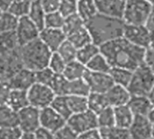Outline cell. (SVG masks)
Listing matches in <instances>:
<instances>
[{"instance_id": "1", "label": "cell", "mask_w": 154, "mask_h": 139, "mask_svg": "<svg viewBox=\"0 0 154 139\" xmlns=\"http://www.w3.org/2000/svg\"><path fill=\"white\" fill-rule=\"evenodd\" d=\"M100 52L106 57L111 67L134 71L145 63L146 50L139 47L125 37H120L99 46Z\"/></svg>"}, {"instance_id": "2", "label": "cell", "mask_w": 154, "mask_h": 139, "mask_svg": "<svg viewBox=\"0 0 154 139\" xmlns=\"http://www.w3.org/2000/svg\"><path fill=\"white\" fill-rule=\"evenodd\" d=\"M125 22L123 19L97 14L86 23L92 43L100 46L115 39L123 37Z\"/></svg>"}, {"instance_id": "3", "label": "cell", "mask_w": 154, "mask_h": 139, "mask_svg": "<svg viewBox=\"0 0 154 139\" xmlns=\"http://www.w3.org/2000/svg\"><path fill=\"white\" fill-rule=\"evenodd\" d=\"M19 53L23 67L36 71L48 67L52 52L38 38L20 46Z\"/></svg>"}, {"instance_id": "4", "label": "cell", "mask_w": 154, "mask_h": 139, "mask_svg": "<svg viewBox=\"0 0 154 139\" xmlns=\"http://www.w3.org/2000/svg\"><path fill=\"white\" fill-rule=\"evenodd\" d=\"M154 85V71L146 63L133 71L127 90L131 96H147Z\"/></svg>"}, {"instance_id": "5", "label": "cell", "mask_w": 154, "mask_h": 139, "mask_svg": "<svg viewBox=\"0 0 154 139\" xmlns=\"http://www.w3.org/2000/svg\"><path fill=\"white\" fill-rule=\"evenodd\" d=\"M152 9V5L147 0H126L123 20L127 24H146Z\"/></svg>"}, {"instance_id": "6", "label": "cell", "mask_w": 154, "mask_h": 139, "mask_svg": "<svg viewBox=\"0 0 154 139\" xmlns=\"http://www.w3.org/2000/svg\"><path fill=\"white\" fill-rule=\"evenodd\" d=\"M19 48L10 51L0 50V81H8L15 72L23 68Z\"/></svg>"}, {"instance_id": "7", "label": "cell", "mask_w": 154, "mask_h": 139, "mask_svg": "<svg viewBox=\"0 0 154 139\" xmlns=\"http://www.w3.org/2000/svg\"><path fill=\"white\" fill-rule=\"evenodd\" d=\"M29 106L42 109L50 107L55 98V93L51 87L35 82L27 90Z\"/></svg>"}, {"instance_id": "8", "label": "cell", "mask_w": 154, "mask_h": 139, "mask_svg": "<svg viewBox=\"0 0 154 139\" xmlns=\"http://www.w3.org/2000/svg\"><path fill=\"white\" fill-rule=\"evenodd\" d=\"M67 126L78 136L93 129H97V114L89 109L81 113L72 114L67 119Z\"/></svg>"}, {"instance_id": "9", "label": "cell", "mask_w": 154, "mask_h": 139, "mask_svg": "<svg viewBox=\"0 0 154 139\" xmlns=\"http://www.w3.org/2000/svg\"><path fill=\"white\" fill-rule=\"evenodd\" d=\"M123 37L145 50L152 44L154 39V35L146 24L137 25L125 24Z\"/></svg>"}, {"instance_id": "10", "label": "cell", "mask_w": 154, "mask_h": 139, "mask_svg": "<svg viewBox=\"0 0 154 139\" xmlns=\"http://www.w3.org/2000/svg\"><path fill=\"white\" fill-rule=\"evenodd\" d=\"M18 127L23 134H32L40 125V109L32 106L18 111Z\"/></svg>"}, {"instance_id": "11", "label": "cell", "mask_w": 154, "mask_h": 139, "mask_svg": "<svg viewBox=\"0 0 154 139\" xmlns=\"http://www.w3.org/2000/svg\"><path fill=\"white\" fill-rule=\"evenodd\" d=\"M14 33L19 46H23L35 39H38L40 29L30 20L28 16H23L18 19Z\"/></svg>"}, {"instance_id": "12", "label": "cell", "mask_w": 154, "mask_h": 139, "mask_svg": "<svg viewBox=\"0 0 154 139\" xmlns=\"http://www.w3.org/2000/svg\"><path fill=\"white\" fill-rule=\"evenodd\" d=\"M83 79L87 82L90 92L106 93L115 83L109 73L86 71Z\"/></svg>"}, {"instance_id": "13", "label": "cell", "mask_w": 154, "mask_h": 139, "mask_svg": "<svg viewBox=\"0 0 154 139\" xmlns=\"http://www.w3.org/2000/svg\"><path fill=\"white\" fill-rule=\"evenodd\" d=\"M41 127L56 133L67 125V120L51 107L40 109Z\"/></svg>"}, {"instance_id": "14", "label": "cell", "mask_w": 154, "mask_h": 139, "mask_svg": "<svg viewBox=\"0 0 154 139\" xmlns=\"http://www.w3.org/2000/svg\"><path fill=\"white\" fill-rule=\"evenodd\" d=\"M153 126L147 117L135 116L128 128L132 139H152Z\"/></svg>"}, {"instance_id": "15", "label": "cell", "mask_w": 154, "mask_h": 139, "mask_svg": "<svg viewBox=\"0 0 154 139\" xmlns=\"http://www.w3.org/2000/svg\"><path fill=\"white\" fill-rule=\"evenodd\" d=\"M97 13L103 15L123 19L125 1L124 0H94Z\"/></svg>"}, {"instance_id": "16", "label": "cell", "mask_w": 154, "mask_h": 139, "mask_svg": "<svg viewBox=\"0 0 154 139\" xmlns=\"http://www.w3.org/2000/svg\"><path fill=\"white\" fill-rule=\"evenodd\" d=\"M39 39L51 52H56L59 46L67 39V36L62 29H51L44 27L40 30Z\"/></svg>"}, {"instance_id": "17", "label": "cell", "mask_w": 154, "mask_h": 139, "mask_svg": "<svg viewBox=\"0 0 154 139\" xmlns=\"http://www.w3.org/2000/svg\"><path fill=\"white\" fill-rule=\"evenodd\" d=\"M8 83L12 89L27 90L32 84L35 83L34 71L23 67L12 76V78L8 81Z\"/></svg>"}, {"instance_id": "18", "label": "cell", "mask_w": 154, "mask_h": 139, "mask_svg": "<svg viewBox=\"0 0 154 139\" xmlns=\"http://www.w3.org/2000/svg\"><path fill=\"white\" fill-rule=\"evenodd\" d=\"M105 95L108 105L113 108L127 105L131 98V94L128 91L127 88L117 84H114L105 93Z\"/></svg>"}, {"instance_id": "19", "label": "cell", "mask_w": 154, "mask_h": 139, "mask_svg": "<svg viewBox=\"0 0 154 139\" xmlns=\"http://www.w3.org/2000/svg\"><path fill=\"white\" fill-rule=\"evenodd\" d=\"M127 106L135 116L147 117L151 109L153 108L152 103L147 96H131Z\"/></svg>"}, {"instance_id": "20", "label": "cell", "mask_w": 154, "mask_h": 139, "mask_svg": "<svg viewBox=\"0 0 154 139\" xmlns=\"http://www.w3.org/2000/svg\"><path fill=\"white\" fill-rule=\"evenodd\" d=\"M114 111H115V126L121 128L128 129L134 118V115L133 114L129 107L127 105L119 106L114 108Z\"/></svg>"}, {"instance_id": "21", "label": "cell", "mask_w": 154, "mask_h": 139, "mask_svg": "<svg viewBox=\"0 0 154 139\" xmlns=\"http://www.w3.org/2000/svg\"><path fill=\"white\" fill-rule=\"evenodd\" d=\"M6 105L17 112L29 106L27 90L12 89Z\"/></svg>"}, {"instance_id": "22", "label": "cell", "mask_w": 154, "mask_h": 139, "mask_svg": "<svg viewBox=\"0 0 154 139\" xmlns=\"http://www.w3.org/2000/svg\"><path fill=\"white\" fill-rule=\"evenodd\" d=\"M87 71V67L83 63L79 62L78 60L67 62L65 69L62 72V75L68 81H75L83 79Z\"/></svg>"}, {"instance_id": "23", "label": "cell", "mask_w": 154, "mask_h": 139, "mask_svg": "<svg viewBox=\"0 0 154 139\" xmlns=\"http://www.w3.org/2000/svg\"><path fill=\"white\" fill-rule=\"evenodd\" d=\"M97 14V9L94 0H78L77 14L85 22V24Z\"/></svg>"}, {"instance_id": "24", "label": "cell", "mask_w": 154, "mask_h": 139, "mask_svg": "<svg viewBox=\"0 0 154 139\" xmlns=\"http://www.w3.org/2000/svg\"><path fill=\"white\" fill-rule=\"evenodd\" d=\"M18 127V112L7 105L0 106V128Z\"/></svg>"}, {"instance_id": "25", "label": "cell", "mask_w": 154, "mask_h": 139, "mask_svg": "<svg viewBox=\"0 0 154 139\" xmlns=\"http://www.w3.org/2000/svg\"><path fill=\"white\" fill-rule=\"evenodd\" d=\"M90 93L89 88L84 79L68 81L66 86V96L88 97Z\"/></svg>"}, {"instance_id": "26", "label": "cell", "mask_w": 154, "mask_h": 139, "mask_svg": "<svg viewBox=\"0 0 154 139\" xmlns=\"http://www.w3.org/2000/svg\"><path fill=\"white\" fill-rule=\"evenodd\" d=\"M67 40L69 41L77 49H79L90 43H92L91 36L86 27V24L76 32L67 36Z\"/></svg>"}, {"instance_id": "27", "label": "cell", "mask_w": 154, "mask_h": 139, "mask_svg": "<svg viewBox=\"0 0 154 139\" xmlns=\"http://www.w3.org/2000/svg\"><path fill=\"white\" fill-rule=\"evenodd\" d=\"M88 99V108L90 111L94 112L95 114L99 113L101 110L108 107V103L106 98L105 93H97V92H90Z\"/></svg>"}, {"instance_id": "28", "label": "cell", "mask_w": 154, "mask_h": 139, "mask_svg": "<svg viewBox=\"0 0 154 139\" xmlns=\"http://www.w3.org/2000/svg\"><path fill=\"white\" fill-rule=\"evenodd\" d=\"M109 74L115 84L127 88L133 76V71L125 68L112 67L109 71Z\"/></svg>"}, {"instance_id": "29", "label": "cell", "mask_w": 154, "mask_h": 139, "mask_svg": "<svg viewBox=\"0 0 154 139\" xmlns=\"http://www.w3.org/2000/svg\"><path fill=\"white\" fill-rule=\"evenodd\" d=\"M27 16L40 30L44 28V20H45L46 13L42 9L40 0L32 3Z\"/></svg>"}, {"instance_id": "30", "label": "cell", "mask_w": 154, "mask_h": 139, "mask_svg": "<svg viewBox=\"0 0 154 139\" xmlns=\"http://www.w3.org/2000/svg\"><path fill=\"white\" fill-rule=\"evenodd\" d=\"M86 67L88 71L100 73H109L112 68L107 60L106 59V57L101 52L97 54L91 61H89Z\"/></svg>"}, {"instance_id": "31", "label": "cell", "mask_w": 154, "mask_h": 139, "mask_svg": "<svg viewBox=\"0 0 154 139\" xmlns=\"http://www.w3.org/2000/svg\"><path fill=\"white\" fill-rule=\"evenodd\" d=\"M99 52H100L99 46H97L94 43H90L78 49L76 60H78L79 62L83 63L84 65H87L89 62V61H91Z\"/></svg>"}, {"instance_id": "32", "label": "cell", "mask_w": 154, "mask_h": 139, "mask_svg": "<svg viewBox=\"0 0 154 139\" xmlns=\"http://www.w3.org/2000/svg\"><path fill=\"white\" fill-rule=\"evenodd\" d=\"M101 139H132L128 129L118 127H111L106 128H99Z\"/></svg>"}, {"instance_id": "33", "label": "cell", "mask_w": 154, "mask_h": 139, "mask_svg": "<svg viewBox=\"0 0 154 139\" xmlns=\"http://www.w3.org/2000/svg\"><path fill=\"white\" fill-rule=\"evenodd\" d=\"M97 127L99 128H106L115 126V111L113 107H106L97 114Z\"/></svg>"}, {"instance_id": "34", "label": "cell", "mask_w": 154, "mask_h": 139, "mask_svg": "<svg viewBox=\"0 0 154 139\" xmlns=\"http://www.w3.org/2000/svg\"><path fill=\"white\" fill-rule=\"evenodd\" d=\"M32 3L28 0H13L11 5L6 12H9L16 18L27 16Z\"/></svg>"}, {"instance_id": "35", "label": "cell", "mask_w": 154, "mask_h": 139, "mask_svg": "<svg viewBox=\"0 0 154 139\" xmlns=\"http://www.w3.org/2000/svg\"><path fill=\"white\" fill-rule=\"evenodd\" d=\"M50 107L53 109L66 120L72 115L68 104L67 96H55Z\"/></svg>"}, {"instance_id": "36", "label": "cell", "mask_w": 154, "mask_h": 139, "mask_svg": "<svg viewBox=\"0 0 154 139\" xmlns=\"http://www.w3.org/2000/svg\"><path fill=\"white\" fill-rule=\"evenodd\" d=\"M85 22L77 14H72L68 17H65L64 24L62 26V31L66 34V36L69 35L70 33L76 32L77 30L80 29L85 25Z\"/></svg>"}, {"instance_id": "37", "label": "cell", "mask_w": 154, "mask_h": 139, "mask_svg": "<svg viewBox=\"0 0 154 139\" xmlns=\"http://www.w3.org/2000/svg\"><path fill=\"white\" fill-rule=\"evenodd\" d=\"M59 55L67 62H72L76 60L77 58V52L78 49L67 39L59 46V48L56 51Z\"/></svg>"}, {"instance_id": "38", "label": "cell", "mask_w": 154, "mask_h": 139, "mask_svg": "<svg viewBox=\"0 0 154 139\" xmlns=\"http://www.w3.org/2000/svg\"><path fill=\"white\" fill-rule=\"evenodd\" d=\"M68 104L72 114L81 113L88 109V99L82 96H67Z\"/></svg>"}, {"instance_id": "39", "label": "cell", "mask_w": 154, "mask_h": 139, "mask_svg": "<svg viewBox=\"0 0 154 139\" xmlns=\"http://www.w3.org/2000/svg\"><path fill=\"white\" fill-rule=\"evenodd\" d=\"M18 18L9 12H4L0 16V34L14 32L16 28Z\"/></svg>"}, {"instance_id": "40", "label": "cell", "mask_w": 154, "mask_h": 139, "mask_svg": "<svg viewBox=\"0 0 154 139\" xmlns=\"http://www.w3.org/2000/svg\"><path fill=\"white\" fill-rule=\"evenodd\" d=\"M19 47L20 46L18 44L14 31L0 34V50L10 51Z\"/></svg>"}, {"instance_id": "41", "label": "cell", "mask_w": 154, "mask_h": 139, "mask_svg": "<svg viewBox=\"0 0 154 139\" xmlns=\"http://www.w3.org/2000/svg\"><path fill=\"white\" fill-rule=\"evenodd\" d=\"M65 17L59 12L46 14L44 20V27L51 29H62Z\"/></svg>"}, {"instance_id": "42", "label": "cell", "mask_w": 154, "mask_h": 139, "mask_svg": "<svg viewBox=\"0 0 154 139\" xmlns=\"http://www.w3.org/2000/svg\"><path fill=\"white\" fill-rule=\"evenodd\" d=\"M55 75L56 74L50 68H48V67L43 68L42 70L34 71L35 82L51 87V84Z\"/></svg>"}, {"instance_id": "43", "label": "cell", "mask_w": 154, "mask_h": 139, "mask_svg": "<svg viewBox=\"0 0 154 139\" xmlns=\"http://www.w3.org/2000/svg\"><path fill=\"white\" fill-rule=\"evenodd\" d=\"M66 66V62L59 55L57 52H52L49 60L48 68H50L55 74H62Z\"/></svg>"}, {"instance_id": "44", "label": "cell", "mask_w": 154, "mask_h": 139, "mask_svg": "<svg viewBox=\"0 0 154 139\" xmlns=\"http://www.w3.org/2000/svg\"><path fill=\"white\" fill-rule=\"evenodd\" d=\"M68 80L62 74H56L51 84V88L55 93L56 96H66V86Z\"/></svg>"}, {"instance_id": "45", "label": "cell", "mask_w": 154, "mask_h": 139, "mask_svg": "<svg viewBox=\"0 0 154 139\" xmlns=\"http://www.w3.org/2000/svg\"><path fill=\"white\" fill-rule=\"evenodd\" d=\"M77 3L78 0H60V6L58 11L64 17L75 14H77Z\"/></svg>"}, {"instance_id": "46", "label": "cell", "mask_w": 154, "mask_h": 139, "mask_svg": "<svg viewBox=\"0 0 154 139\" xmlns=\"http://www.w3.org/2000/svg\"><path fill=\"white\" fill-rule=\"evenodd\" d=\"M23 135L19 127L0 128V139H21Z\"/></svg>"}, {"instance_id": "47", "label": "cell", "mask_w": 154, "mask_h": 139, "mask_svg": "<svg viewBox=\"0 0 154 139\" xmlns=\"http://www.w3.org/2000/svg\"><path fill=\"white\" fill-rule=\"evenodd\" d=\"M11 90L12 88L10 87L8 81H0V106L6 105Z\"/></svg>"}, {"instance_id": "48", "label": "cell", "mask_w": 154, "mask_h": 139, "mask_svg": "<svg viewBox=\"0 0 154 139\" xmlns=\"http://www.w3.org/2000/svg\"><path fill=\"white\" fill-rule=\"evenodd\" d=\"M54 139H78V135L66 125L64 128L54 133Z\"/></svg>"}, {"instance_id": "49", "label": "cell", "mask_w": 154, "mask_h": 139, "mask_svg": "<svg viewBox=\"0 0 154 139\" xmlns=\"http://www.w3.org/2000/svg\"><path fill=\"white\" fill-rule=\"evenodd\" d=\"M41 5L46 14L57 12L60 6V0H40Z\"/></svg>"}, {"instance_id": "50", "label": "cell", "mask_w": 154, "mask_h": 139, "mask_svg": "<svg viewBox=\"0 0 154 139\" xmlns=\"http://www.w3.org/2000/svg\"><path fill=\"white\" fill-rule=\"evenodd\" d=\"M32 135L34 139H54V133L42 127L38 128Z\"/></svg>"}, {"instance_id": "51", "label": "cell", "mask_w": 154, "mask_h": 139, "mask_svg": "<svg viewBox=\"0 0 154 139\" xmlns=\"http://www.w3.org/2000/svg\"><path fill=\"white\" fill-rule=\"evenodd\" d=\"M145 63L151 67L154 71V39L152 44L146 49L145 53Z\"/></svg>"}, {"instance_id": "52", "label": "cell", "mask_w": 154, "mask_h": 139, "mask_svg": "<svg viewBox=\"0 0 154 139\" xmlns=\"http://www.w3.org/2000/svg\"><path fill=\"white\" fill-rule=\"evenodd\" d=\"M78 139H101V136L97 128V129H93L86 133H83L81 135H79Z\"/></svg>"}, {"instance_id": "53", "label": "cell", "mask_w": 154, "mask_h": 139, "mask_svg": "<svg viewBox=\"0 0 154 139\" xmlns=\"http://www.w3.org/2000/svg\"><path fill=\"white\" fill-rule=\"evenodd\" d=\"M146 25L150 29V31L152 32V33L154 35V5H152V13L150 14V17L148 19V22H147Z\"/></svg>"}, {"instance_id": "54", "label": "cell", "mask_w": 154, "mask_h": 139, "mask_svg": "<svg viewBox=\"0 0 154 139\" xmlns=\"http://www.w3.org/2000/svg\"><path fill=\"white\" fill-rule=\"evenodd\" d=\"M13 0H0V9L3 12H6L11 5Z\"/></svg>"}, {"instance_id": "55", "label": "cell", "mask_w": 154, "mask_h": 139, "mask_svg": "<svg viewBox=\"0 0 154 139\" xmlns=\"http://www.w3.org/2000/svg\"><path fill=\"white\" fill-rule=\"evenodd\" d=\"M147 118H148V119L150 120V122L152 123V125L154 126V106H153V108L151 109V111L149 112V114H148Z\"/></svg>"}, {"instance_id": "56", "label": "cell", "mask_w": 154, "mask_h": 139, "mask_svg": "<svg viewBox=\"0 0 154 139\" xmlns=\"http://www.w3.org/2000/svg\"><path fill=\"white\" fill-rule=\"evenodd\" d=\"M147 97H148V99L150 100V101H151V102L152 103V105L154 106V85L152 86V90H150L149 94L147 95Z\"/></svg>"}, {"instance_id": "57", "label": "cell", "mask_w": 154, "mask_h": 139, "mask_svg": "<svg viewBox=\"0 0 154 139\" xmlns=\"http://www.w3.org/2000/svg\"><path fill=\"white\" fill-rule=\"evenodd\" d=\"M21 139H34L32 134H23Z\"/></svg>"}, {"instance_id": "58", "label": "cell", "mask_w": 154, "mask_h": 139, "mask_svg": "<svg viewBox=\"0 0 154 139\" xmlns=\"http://www.w3.org/2000/svg\"><path fill=\"white\" fill-rule=\"evenodd\" d=\"M147 1H148V2H150L152 5H154V0H147Z\"/></svg>"}, {"instance_id": "59", "label": "cell", "mask_w": 154, "mask_h": 139, "mask_svg": "<svg viewBox=\"0 0 154 139\" xmlns=\"http://www.w3.org/2000/svg\"><path fill=\"white\" fill-rule=\"evenodd\" d=\"M152 139H154V126H153V130H152Z\"/></svg>"}, {"instance_id": "60", "label": "cell", "mask_w": 154, "mask_h": 139, "mask_svg": "<svg viewBox=\"0 0 154 139\" xmlns=\"http://www.w3.org/2000/svg\"><path fill=\"white\" fill-rule=\"evenodd\" d=\"M28 1H30L31 3H32V2H35V1H38V0H28Z\"/></svg>"}, {"instance_id": "61", "label": "cell", "mask_w": 154, "mask_h": 139, "mask_svg": "<svg viewBox=\"0 0 154 139\" xmlns=\"http://www.w3.org/2000/svg\"><path fill=\"white\" fill-rule=\"evenodd\" d=\"M3 13H4V12H3V11H2V10H1V9H0V16H1V14H3Z\"/></svg>"}, {"instance_id": "62", "label": "cell", "mask_w": 154, "mask_h": 139, "mask_svg": "<svg viewBox=\"0 0 154 139\" xmlns=\"http://www.w3.org/2000/svg\"><path fill=\"white\" fill-rule=\"evenodd\" d=\"M124 1H126V0H124Z\"/></svg>"}]
</instances>
